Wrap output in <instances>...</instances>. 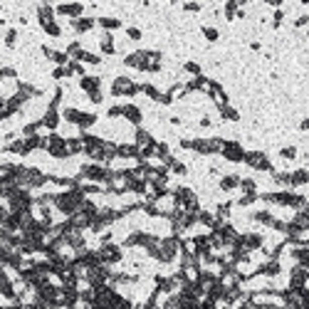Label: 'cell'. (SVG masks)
<instances>
[{"instance_id":"6da1fadb","label":"cell","mask_w":309,"mask_h":309,"mask_svg":"<svg viewBox=\"0 0 309 309\" xmlns=\"http://www.w3.org/2000/svg\"><path fill=\"white\" fill-rule=\"evenodd\" d=\"M64 121H69L72 126H77L80 131H87L89 126H94L97 124V114H89V112H82V109H77V107H67L64 112Z\"/></svg>"},{"instance_id":"7a4b0ae2","label":"cell","mask_w":309,"mask_h":309,"mask_svg":"<svg viewBox=\"0 0 309 309\" xmlns=\"http://www.w3.org/2000/svg\"><path fill=\"white\" fill-rule=\"evenodd\" d=\"M80 87H82V92L89 97L92 104H102V102H104V94H102V77L85 74V77L80 80Z\"/></svg>"},{"instance_id":"3957f363","label":"cell","mask_w":309,"mask_h":309,"mask_svg":"<svg viewBox=\"0 0 309 309\" xmlns=\"http://www.w3.org/2000/svg\"><path fill=\"white\" fill-rule=\"evenodd\" d=\"M245 164L250 166L253 171H262V173H275L272 169V161L265 151H248L245 153Z\"/></svg>"},{"instance_id":"277c9868","label":"cell","mask_w":309,"mask_h":309,"mask_svg":"<svg viewBox=\"0 0 309 309\" xmlns=\"http://www.w3.org/2000/svg\"><path fill=\"white\" fill-rule=\"evenodd\" d=\"M141 92V85H136L131 77H116L112 82V97H134Z\"/></svg>"},{"instance_id":"5b68a950","label":"cell","mask_w":309,"mask_h":309,"mask_svg":"<svg viewBox=\"0 0 309 309\" xmlns=\"http://www.w3.org/2000/svg\"><path fill=\"white\" fill-rule=\"evenodd\" d=\"M245 148H243V143H238V141H225L223 151H220V156H223L225 161H230V164H240V161H245Z\"/></svg>"},{"instance_id":"8992f818","label":"cell","mask_w":309,"mask_h":309,"mask_svg":"<svg viewBox=\"0 0 309 309\" xmlns=\"http://www.w3.org/2000/svg\"><path fill=\"white\" fill-rule=\"evenodd\" d=\"M47 153H50L52 159H67V156H69V153H67V139L59 136V134H52L50 141H47Z\"/></svg>"},{"instance_id":"52a82bcc","label":"cell","mask_w":309,"mask_h":309,"mask_svg":"<svg viewBox=\"0 0 309 309\" xmlns=\"http://www.w3.org/2000/svg\"><path fill=\"white\" fill-rule=\"evenodd\" d=\"M208 97H210V102H213L218 109L227 107V94H225V89L218 85V82H213V85H210V92H208Z\"/></svg>"},{"instance_id":"ba28073f","label":"cell","mask_w":309,"mask_h":309,"mask_svg":"<svg viewBox=\"0 0 309 309\" xmlns=\"http://www.w3.org/2000/svg\"><path fill=\"white\" fill-rule=\"evenodd\" d=\"M59 119H62V114H59V109H57V107H47V109H45V114H42V119H40V121H42V124H45V126H47L50 131H55L57 126H59Z\"/></svg>"},{"instance_id":"9c48e42d","label":"cell","mask_w":309,"mask_h":309,"mask_svg":"<svg viewBox=\"0 0 309 309\" xmlns=\"http://www.w3.org/2000/svg\"><path fill=\"white\" fill-rule=\"evenodd\" d=\"M121 116L126 119V121H131L136 129H139L141 119H143V114H141L139 107H134V104H121Z\"/></svg>"},{"instance_id":"30bf717a","label":"cell","mask_w":309,"mask_h":309,"mask_svg":"<svg viewBox=\"0 0 309 309\" xmlns=\"http://www.w3.org/2000/svg\"><path fill=\"white\" fill-rule=\"evenodd\" d=\"M69 25H72V30H74V32H80V35H82V32L94 30L97 20H94V18H85V15H82V18H77V20H69Z\"/></svg>"},{"instance_id":"8fae6325","label":"cell","mask_w":309,"mask_h":309,"mask_svg":"<svg viewBox=\"0 0 309 309\" xmlns=\"http://www.w3.org/2000/svg\"><path fill=\"white\" fill-rule=\"evenodd\" d=\"M57 13H59V15H67V18H72V20H77V18H82L85 5H80V3H72V5H59V8H57Z\"/></svg>"},{"instance_id":"7c38bea8","label":"cell","mask_w":309,"mask_h":309,"mask_svg":"<svg viewBox=\"0 0 309 309\" xmlns=\"http://www.w3.org/2000/svg\"><path fill=\"white\" fill-rule=\"evenodd\" d=\"M302 186H309V169L292 171V191L294 188H302Z\"/></svg>"},{"instance_id":"4fadbf2b","label":"cell","mask_w":309,"mask_h":309,"mask_svg":"<svg viewBox=\"0 0 309 309\" xmlns=\"http://www.w3.org/2000/svg\"><path fill=\"white\" fill-rule=\"evenodd\" d=\"M240 181H243V178H240L238 173L223 176V178H220V191H225V193H227V191H235V188H240Z\"/></svg>"},{"instance_id":"5bb4252c","label":"cell","mask_w":309,"mask_h":309,"mask_svg":"<svg viewBox=\"0 0 309 309\" xmlns=\"http://www.w3.org/2000/svg\"><path fill=\"white\" fill-rule=\"evenodd\" d=\"M99 47H102V55H114L116 52V45H114V37L109 32H104L99 37Z\"/></svg>"},{"instance_id":"9a60e30c","label":"cell","mask_w":309,"mask_h":309,"mask_svg":"<svg viewBox=\"0 0 309 309\" xmlns=\"http://www.w3.org/2000/svg\"><path fill=\"white\" fill-rule=\"evenodd\" d=\"M67 153L74 156V153H85V139L77 136V139H67Z\"/></svg>"},{"instance_id":"2e32d148","label":"cell","mask_w":309,"mask_h":309,"mask_svg":"<svg viewBox=\"0 0 309 309\" xmlns=\"http://www.w3.org/2000/svg\"><path fill=\"white\" fill-rule=\"evenodd\" d=\"M220 116H223V121H240V114H238V109H233L230 104L220 109Z\"/></svg>"},{"instance_id":"e0dca14e","label":"cell","mask_w":309,"mask_h":309,"mask_svg":"<svg viewBox=\"0 0 309 309\" xmlns=\"http://www.w3.org/2000/svg\"><path fill=\"white\" fill-rule=\"evenodd\" d=\"M297 156H299L297 146H284V148H280V159H284V161H294Z\"/></svg>"},{"instance_id":"ac0fdd59","label":"cell","mask_w":309,"mask_h":309,"mask_svg":"<svg viewBox=\"0 0 309 309\" xmlns=\"http://www.w3.org/2000/svg\"><path fill=\"white\" fill-rule=\"evenodd\" d=\"M99 25L109 32V30H119V28H121V20H116V18H99Z\"/></svg>"},{"instance_id":"d6986e66","label":"cell","mask_w":309,"mask_h":309,"mask_svg":"<svg viewBox=\"0 0 309 309\" xmlns=\"http://www.w3.org/2000/svg\"><path fill=\"white\" fill-rule=\"evenodd\" d=\"M282 23H284V10H282V8H277V10L272 13V28L280 30V28H282Z\"/></svg>"},{"instance_id":"ffe728a7","label":"cell","mask_w":309,"mask_h":309,"mask_svg":"<svg viewBox=\"0 0 309 309\" xmlns=\"http://www.w3.org/2000/svg\"><path fill=\"white\" fill-rule=\"evenodd\" d=\"M225 18H227V20H233V18H238V3H233V0H230V3H225Z\"/></svg>"},{"instance_id":"44dd1931","label":"cell","mask_w":309,"mask_h":309,"mask_svg":"<svg viewBox=\"0 0 309 309\" xmlns=\"http://www.w3.org/2000/svg\"><path fill=\"white\" fill-rule=\"evenodd\" d=\"M203 37H205V40H210V42H215V40L220 37V32H218L215 28H208V25H205V28H203Z\"/></svg>"},{"instance_id":"7402d4cb","label":"cell","mask_w":309,"mask_h":309,"mask_svg":"<svg viewBox=\"0 0 309 309\" xmlns=\"http://www.w3.org/2000/svg\"><path fill=\"white\" fill-rule=\"evenodd\" d=\"M183 69H186L188 74H193V77H200V67H198V62H186V64H183Z\"/></svg>"},{"instance_id":"603a6c76","label":"cell","mask_w":309,"mask_h":309,"mask_svg":"<svg viewBox=\"0 0 309 309\" xmlns=\"http://www.w3.org/2000/svg\"><path fill=\"white\" fill-rule=\"evenodd\" d=\"M257 198H260V196H245V193H243V198L238 200V205H240V208H248V205H253Z\"/></svg>"},{"instance_id":"cb8c5ba5","label":"cell","mask_w":309,"mask_h":309,"mask_svg":"<svg viewBox=\"0 0 309 309\" xmlns=\"http://www.w3.org/2000/svg\"><path fill=\"white\" fill-rule=\"evenodd\" d=\"M15 40H18V32H15V30H8V32H5V45H8V47H13V45H15Z\"/></svg>"},{"instance_id":"d4e9b609","label":"cell","mask_w":309,"mask_h":309,"mask_svg":"<svg viewBox=\"0 0 309 309\" xmlns=\"http://www.w3.org/2000/svg\"><path fill=\"white\" fill-rule=\"evenodd\" d=\"M126 37H129V40H141V30L139 28H126Z\"/></svg>"},{"instance_id":"484cf974","label":"cell","mask_w":309,"mask_h":309,"mask_svg":"<svg viewBox=\"0 0 309 309\" xmlns=\"http://www.w3.org/2000/svg\"><path fill=\"white\" fill-rule=\"evenodd\" d=\"M307 23H309V15H299V18L294 20V28H304Z\"/></svg>"},{"instance_id":"4316f807","label":"cell","mask_w":309,"mask_h":309,"mask_svg":"<svg viewBox=\"0 0 309 309\" xmlns=\"http://www.w3.org/2000/svg\"><path fill=\"white\" fill-rule=\"evenodd\" d=\"M183 10H188V13H198V10H200V5H198V3H186V5H183Z\"/></svg>"},{"instance_id":"83f0119b","label":"cell","mask_w":309,"mask_h":309,"mask_svg":"<svg viewBox=\"0 0 309 309\" xmlns=\"http://www.w3.org/2000/svg\"><path fill=\"white\" fill-rule=\"evenodd\" d=\"M299 129H302V131H309V116H307V119H302V124H299Z\"/></svg>"}]
</instances>
